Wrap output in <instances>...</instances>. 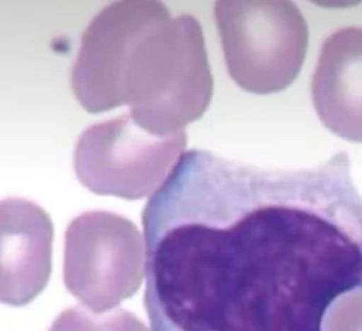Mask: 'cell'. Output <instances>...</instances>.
Returning <instances> with one entry per match:
<instances>
[{
	"mask_svg": "<svg viewBox=\"0 0 362 331\" xmlns=\"http://www.w3.org/2000/svg\"><path fill=\"white\" fill-rule=\"evenodd\" d=\"M71 90L90 113L127 105L153 135L168 136L209 109L214 79L198 20L160 1L127 0L100 11L84 31Z\"/></svg>",
	"mask_w": 362,
	"mask_h": 331,
	"instance_id": "obj_2",
	"label": "cell"
},
{
	"mask_svg": "<svg viewBox=\"0 0 362 331\" xmlns=\"http://www.w3.org/2000/svg\"><path fill=\"white\" fill-rule=\"evenodd\" d=\"M229 76L242 90L268 95L299 76L308 25L293 1L223 0L214 6Z\"/></svg>",
	"mask_w": 362,
	"mask_h": 331,
	"instance_id": "obj_3",
	"label": "cell"
},
{
	"mask_svg": "<svg viewBox=\"0 0 362 331\" xmlns=\"http://www.w3.org/2000/svg\"><path fill=\"white\" fill-rule=\"evenodd\" d=\"M49 331H149L124 309L98 315L83 307L66 309L56 318Z\"/></svg>",
	"mask_w": 362,
	"mask_h": 331,
	"instance_id": "obj_8",
	"label": "cell"
},
{
	"mask_svg": "<svg viewBox=\"0 0 362 331\" xmlns=\"http://www.w3.org/2000/svg\"><path fill=\"white\" fill-rule=\"evenodd\" d=\"M324 331H362V289L334 303L325 318Z\"/></svg>",
	"mask_w": 362,
	"mask_h": 331,
	"instance_id": "obj_9",
	"label": "cell"
},
{
	"mask_svg": "<svg viewBox=\"0 0 362 331\" xmlns=\"http://www.w3.org/2000/svg\"><path fill=\"white\" fill-rule=\"evenodd\" d=\"M312 98L325 127L362 143V28L341 29L325 42Z\"/></svg>",
	"mask_w": 362,
	"mask_h": 331,
	"instance_id": "obj_7",
	"label": "cell"
},
{
	"mask_svg": "<svg viewBox=\"0 0 362 331\" xmlns=\"http://www.w3.org/2000/svg\"><path fill=\"white\" fill-rule=\"evenodd\" d=\"M145 248L137 226L107 211H88L65 233L64 279L69 293L95 313L119 306L140 289Z\"/></svg>",
	"mask_w": 362,
	"mask_h": 331,
	"instance_id": "obj_5",
	"label": "cell"
},
{
	"mask_svg": "<svg viewBox=\"0 0 362 331\" xmlns=\"http://www.w3.org/2000/svg\"><path fill=\"white\" fill-rule=\"evenodd\" d=\"M184 131L153 135L131 114L92 124L79 136L74 151L76 178L101 196L141 199L167 180L187 146Z\"/></svg>",
	"mask_w": 362,
	"mask_h": 331,
	"instance_id": "obj_4",
	"label": "cell"
},
{
	"mask_svg": "<svg viewBox=\"0 0 362 331\" xmlns=\"http://www.w3.org/2000/svg\"><path fill=\"white\" fill-rule=\"evenodd\" d=\"M1 301L30 303L45 290L52 271L53 224L38 204L6 198L0 204Z\"/></svg>",
	"mask_w": 362,
	"mask_h": 331,
	"instance_id": "obj_6",
	"label": "cell"
},
{
	"mask_svg": "<svg viewBox=\"0 0 362 331\" xmlns=\"http://www.w3.org/2000/svg\"><path fill=\"white\" fill-rule=\"evenodd\" d=\"M153 331H322L362 289V197L347 153L268 170L192 149L144 207Z\"/></svg>",
	"mask_w": 362,
	"mask_h": 331,
	"instance_id": "obj_1",
	"label": "cell"
}]
</instances>
